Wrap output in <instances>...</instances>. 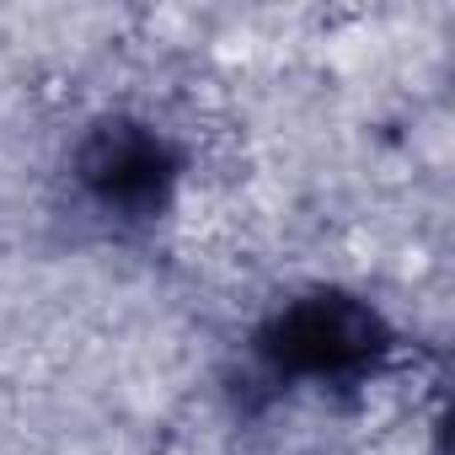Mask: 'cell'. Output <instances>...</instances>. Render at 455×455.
Here are the masks:
<instances>
[{"label":"cell","mask_w":455,"mask_h":455,"mask_svg":"<svg viewBox=\"0 0 455 455\" xmlns=\"http://www.w3.org/2000/svg\"><path fill=\"white\" fill-rule=\"evenodd\" d=\"M81 166H86V182L102 188L108 198H145L161 182V145L134 124H108L92 134Z\"/></svg>","instance_id":"7a4b0ae2"},{"label":"cell","mask_w":455,"mask_h":455,"mask_svg":"<svg viewBox=\"0 0 455 455\" xmlns=\"http://www.w3.org/2000/svg\"><path fill=\"white\" fill-rule=\"evenodd\" d=\"M380 348V322L354 300H306L279 316L268 354L290 370H348Z\"/></svg>","instance_id":"6da1fadb"}]
</instances>
